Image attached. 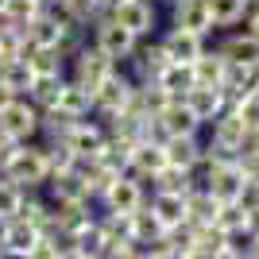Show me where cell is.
<instances>
[{
    "label": "cell",
    "mask_w": 259,
    "mask_h": 259,
    "mask_svg": "<svg viewBox=\"0 0 259 259\" xmlns=\"http://www.w3.org/2000/svg\"><path fill=\"white\" fill-rule=\"evenodd\" d=\"M0 259H27V255H20V251H8V248H0Z\"/></svg>",
    "instance_id": "cell-46"
},
{
    "label": "cell",
    "mask_w": 259,
    "mask_h": 259,
    "mask_svg": "<svg viewBox=\"0 0 259 259\" xmlns=\"http://www.w3.org/2000/svg\"><path fill=\"white\" fill-rule=\"evenodd\" d=\"M209 47H213V51L221 54L228 66L259 70V39H251L244 27H236V31H225L221 39H209Z\"/></svg>",
    "instance_id": "cell-5"
},
{
    "label": "cell",
    "mask_w": 259,
    "mask_h": 259,
    "mask_svg": "<svg viewBox=\"0 0 259 259\" xmlns=\"http://www.w3.org/2000/svg\"><path fill=\"white\" fill-rule=\"evenodd\" d=\"M244 31H248L251 39H259V12H248V16H244Z\"/></svg>",
    "instance_id": "cell-43"
},
{
    "label": "cell",
    "mask_w": 259,
    "mask_h": 259,
    "mask_svg": "<svg viewBox=\"0 0 259 259\" xmlns=\"http://www.w3.org/2000/svg\"><path fill=\"white\" fill-rule=\"evenodd\" d=\"M43 143V140H39ZM43 151H47V166H51V174H66V170H74V162H77V155L66 147V143H43Z\"/></svg>",
    "instance_id": "cell-33"
},
{
    "label": "cell",
    "mask_w": 259,
    "mask_h": 259,
    "mask_svg": "<svg viewBox=\"0 0 259 259\" xmlns=\"http://www.w3.org/2000/svg\"><path fill=\"white\" fill-rule=\"evenodd\" d=\"M248 12H259V4H251V8H248Z\"/></svg>",
    "instance_id": "cell-55"
},
{
    "label": "cell",
    "mask_w": 259,
    "mask_h": 259,
    "mask_svg": "<svg viewBox=\"0 0 259 259\" xmlns=\"http://www.w3.org/2000/svg\"><path fill=\"white\" fill-rule=\"evenodd\" d=\"M236 170H240L244 182L259 186V151H240L236 155Z\"/></svg>",
    "instance_id": "cell-38"
},
{
    "label": "cell",
    "mask_w": 259,
    "mask_h": 259,
    "mask_svg": "<svg viewBox=\"0 0 259 259\" xmlns=\"http://www.w3.org/2000/svg\"><path fill=\"white\" fill-rule=\"evenodd\" d=\"M232 112H236V116H240V124L248 128V136H251V132H259V97H255V93H248V97H240Z\"/></svg>",
    "instance_id": "cell-35"
},
{
    "label": "cell",
    "mask_w": 259,
    "mask_h": 259,
    "mask_svg": "<svg viewBox=\"0 0 259 259\" xmlns=\"http://www.w3.org/2000/svg\"><path fill=\"white\" fill-rule=\"evenodd\" d=\"M35 240H39V228L23 225V221H8V232H4V248H8V251L27 255V251L35 248Z\"/></svg>",
    "instance_id": "cell-30"
},
{
    "label": "cell",
    "mask_w": 259,
    "mask_h": 259,
    "mask_svg": "<svg viewBox=\"0 0 259 259\" xmlns=\"http://www.w3.org/2000/svg\"><path fill=\"white\" fill-rule=\"evenodd\" d=\"M194 85H209V89H221V81H225V70H228V62L221 58V54L213 51V47H205V54L197 58L194 66Z\"/></svg>",
    "instance_id": "cell-19"
},
{
    "label": "cell",
    "mask_w": 259,
    "mask_h": 259,
    "mask_svg": "<svg viewBox=\"0 0 259 259\" xmlns=\"http://www.w3.org/2000/svg\"><path fill=\"white\" fill-rule=\"evenodd\" d=\"M147 197H151V194H147L136 178L120 174L116 182L108 186V194L101 197V209H105V213H124V217H132L140 205H147Z\"/></svg>",
    "instance_id": "cell-10"
},
{
    "label": "cell",
    "mask_w": 259,
    "mask_h": 259,
    "mask_svg": "<svg viewBox=\"0 0 259 259\" xmlns=\"http://www.w3.org/2000/svg\"><path fill=\"white\" fill-rule=\"evenodd\" d=\"M213 225L221 228V232H236V228H244V209L240 205H221L213 217Z\"/></svg>",
    "instance_id": "cell-37"
},
{
    "label": "cell",
    "mask_w": 259,
    "mask_h": 259,
    "mask_svg": "<svg viewBox=\"0 0 259 259\" xmlns=\"http://www.w3.org/2000/svg\"><path fill=\"white\" fill-rule=\"evenodd\" d=\"M155 81H159V85L166 89V93H170L174 101H182L186 93L194 89V70H190V66H178V62H170V66H166V70H162L159 77H155Z\"/></svg>",
    "instance_id": "cell-28"
},
{
    "label": "cell",
    "mask_w": 259,
    "mask_h": 259,
    "mask_svg": "<svg viewBox=\"0 0 259 259\" xmlns=\"http://www.w3.org/2000/svg\"><path fill=\"white\" fill-rule=\"evenodd\" d=\"M174 259H201V255H194V251H186V255H174Z\"/></svg>",
    "instance_id": "cell-52"
},
{
    "label": "cell",
    "mask_w": 259,
    "mask_h": 259,
    "mask_svg": "<svg viewBox=\"0 0 259 259\" xmlns=\"http://www.w3.org/2000/svg\"><path fill=\"white\" fill-rule=\"evenodd\" d=\"M0 85L8 89L12 97H27L35 85V74L27 70V62H4L0 66Z\"/></svg>",
    "instance_id": "cell-26"
},
{
    "label": "cell",
    "mask_w": 259,
    "mask_h": 259,
    "mask_svg": "<svg viewBox=\"0 0 259 259\" xmlns=\"http://www.w3.org/2000/svg\"><path fill=\"white\" fill-rule=\"evenodd\" d=\"M244 232H248L251 240L259 236V209H251V213H244Z\"/></svg>",
    "instance_id": "cell-42"
},
{
    "label": "cell",
    "mask_w": 259,
    "mask_h": 259,
    "mask_svg": "<svg viewBox=\"0 0 259 259\" xmlns=\"http://www.w3.org/2000/svg\"><path fill=\"white\" fill-rule=\"evenodd\" d=\"M105 8H120V4H128V0H101Z\"/></svg>",
    "instance_id": "cell-49"
},
{
    "label": "cell",
    "mask_w": 259,
    "mask_h": 259,
    "mask_svg": "<svg viewBox=\"0 0 259 259\" xmlns=\"http://www.w3.org/2000/svg\"><path fill=\"white\" fill-rule=\"evenodd\" d=\"M244 4H248V8H251V4H259V0H244Z\"/></svg>",
    "instance_id": "cell-54"
},
{
    "label": "cell",
    "mask_w": 259,
    "mask_h": 259,
    "mask_svg": "<svg viewBox=\"0 0 259 259\" xmlns=\"http://www.w3.org/2000/svg\"><path fill=\"white\" fill-rule=\"evenodd\" d=\"M0 178L12 186H20V190H27V194H39L47 186V178H51V166H47V151L43 143H20V151L12 155V162L0 170Z\"/></svg>",
    "instance_id": "cell-1"
},
{
    "label": "cell",
    "mask_w": 259,
    "mask_h": 259,
    "mask_svg": "<svg viewBox=\"0 0 259 259\" xmlns=\"http://www.w3.org/2000/svg\"><path fill=\"white\" fill-rule=\"evenodd\" d=\"M4 232H8V221H0V248H4Z\"/></svg>",
    "instance_id": "cell-50"
},
{
    "label": "cell",
    "mask_w": 259,
    "mask_h": 259,
    "mask_svg": "<svg viewBox=\"0 0 259 259\" xmlns=\"http://www.w3.org/2000/svg\"><path fill=\"white\" fill-rule=\"evenodd\" d=\"M147 209L159 217L162 228L186 225V197H178V194H151L147 197Z\"/></svg>",
    "instance_id": "cell-17"
},
{
    "label": "cell",
    "mask_w": 259,
    "mask_h": 259,
    "mask_svg": "<svg viewBox=\"0 0 259 259\" xmlns=\"http://www.w3.org/2000/svg\"><path fill=\"white\" fill-rule=\"evenodd\" d=\"M244 178H240V170H236V162L232 166H217L213 174H209V182H205V194L213 197L217 205H236L240 201V194H244Z\"/></svg>",
    "instance_id": "cell-13"
},
{
    "label": "cell",
    "mask_w": 259,
    "mask_h": 259,
    "mask_svg": "<svg viewBox=\"0 0 259 259\" xmlns=\"http://www.w3.org/2000/svg\"><path fill=\"white\" fill-rule=\"evenodd\" d=\"M205 12H209V23H213V35H225L244 27L248 4L244 0H205Z\"/></svg>",
    "instance_id": "cell-15"
},
{
    "label": "cell",
    "mask_w": 259,
    "mask_h": 259,
    "mask_svg": "<svg viewBox=\"0 0 259 259\" xmlns=\"http://www.w3.org/2000/svg\"><path fill=\"white\" fill-rule=\"evenodd\" d=\"M240 151H259V132H251L248 140H244V147H240Z\"/></svg>",
    "instance_id": "cell-44"
},
{
    "label": "cell",
    "mask_w": 259,
    "mask_h": 259,
    "mask_svg": "<svg viewBox=\"0 0 259 259\" xmlns=\"http://www.w3.org/2000/svg\"><path fill=\"white\" fill-rule=\"evenodd\" d=\"M143 259H170V255H166V251H159V248H151V251H147Z\"/></svg>",
    "instance_id": "cell-47"
},
{
    "label": "cell",
    "mask_w": 259,
    "mask_h": 259,
    "mask_svg": "<svg viewBox=\"0 0 259 259\" xmlns=\"http://www.w3.org/2000/svg\"><path fill=\"white\" fill-rule=\"evenodd\" d=\"M182 105L197 116V124H201V128H209V124L225 112V97H221V89H209V85H194V89L182 97Z\"/></svg>",
    "instance_id": "cell-14"
},
{
    "label": "cell",
    "mask_w": 259,
    "mask_h": 259,
    "mask_svg": "<svg viewBox=\"0 0 259 259\" xmlns=\"http://www.w3.org/2000/svg\"><path fill=\"white\" fill-rule=\"evenodd\" d=\"M20 201H23V190L0 178V221H16V213H20Z\"/></svg>",
    "instance_id": "cell-34"
},
{
    "label": "cell",
    "mask_w": 259,
    "mask_h": 259,
    "mask_svg": "<svg viewBox=\"0 0 259 259\" xmlns=\"http://www.w3.org/2000/svg\"><path fill=\"white\" fill-rule=\"evenodd\" d=\"M132 147H136V143H124V140H112V136H105V143H101V151L93 155V159H97L105 170L124 174V170H128V159H132Z\"/></svg>",
    "instance_id": "cell-23"
},
{
    "label": "cell",
    "mask_w": 259,
    "mask_h": 259,
    "mask_svg": "<svg viewBox=\"0 0 259 259\" xmlns=\"http://www.w3.org/2000/svg\"><path fill=\"white\" fill-rule=\"evenodd\" d=\"M251 93L259 97V70H255V81H251Z\"/></svg>",
    "instance_id": "cell-51"
},
{
    "label": "cell",
    "mask_w": 259,
    "mask_h": 259,
    "mask_svg": "<svg viewBox=\"0 0 259 259\" xmlns=\"http://www.w3.org/2000/svg\"><path fill=\"white\" fill-rule=\"evenodd\" d=\"M190 251L201 259H217L221 251H225V232L217 225H201L194 228V236H190Z\"/></svg>",
    "instance_id": "cell-27"
},
{
    "label": "cell",
    "mask_w": 259,
    "mask_h": 259,
    "mask_svg": "<svg viewBox=\"0 0 259 259\" xmlns=\"http://www.w3.org/2000/svg\"><path fill=\"white\" fill-rule=\"evenodd\" d=\"M39 120H43V112L27 97H12L8 105L0 108V132L16 143H35L39 140Z\"/></svg>",
    "instance_id": "cell-4"
},
{
    "label": "cell",
    "mask_w": 259,
    "mask_h": 259,
    "mask_svg": "<svg viewBox=\"0 0 259 259\" xmlns=\"http://www.w3.org/2000/svg\"><path fill=\"white\" fill-rule=\"evenodd\" d=\"M166 140H170V136H166V128H162V120H159V116H147V120H143V143H155V147H162Z\"/></svg>",
    "instance_id": "cell-39"
},
{
    "label": "cell",
    "mask_w": 259,
    "mask_h": 259,
    "mask_svg": "<svg viewBox=\"0 0 259 259\" xmlns=\"http://www.w3.org/2000/svg\"><path fill=\"white\" fill-rule=\"evenodd\" d=\"M8 101H12V93H8V89H4V85H0V108L8 105Z\"/></svg>",
    "instance_id": "cell-48"
},
{
    "label": "cell",
    "mask_w": 259,
    "mask_h": 259,
    "mask_svg": "<svg viewBox=\"0 0 259 259\" xmlns=\"http://www.w3.org/2000/svg\"><path fill=\"white\" fill-rule=\"evenodd\" d=\"M0 66H4V62H0Z\"/></svg>",
    "instance_id": "cell-58"
},
{
    "label": "cell",
    "mask_w": 259,
    "mask_h": 259,
    "mask_svg": "<svg viewBox=\"0 0 259 259\" xmlns=\"http://www.w3.org/2000/svg\"><path fill=\"white\" fill-rule=\"evenodd\" d=\"M248 248H251V236L244 232V228H236V232H225V251H232V255H248Z\"/></svg>",
    "instance_id": "cell-40"
},
{
    "label": "cell",
    "mask_w": 259,
    "mask_h": 259,
    "mask_svg": "<svg viewBox=\"0 0 259 259\" xmlns=\"http://www.w3.org/2000/svg\"><path fill=\"white\" fill-rule=\"evenodd\" d=\"M112 70H116V62H112V58H108V54L101 51L93 39H89V43L81 47L70 62H66V77H70V81H77V85H85L89 93H93V89H97L101 81L112 74Z\"/></svg>",
    "instance_id": "cell-2"
},
{
    "label": "cell",
    "mask_w": 259,
    "mask_h": 259,
    "mask_svg": "<svg viewBox=\"0 0 259 259\" xmlns=\"http://www.w3.org/2000/svg\"><path fill=\"white\" fill-rule=\"evenodd\" d=\"M66 27H58V23L47 16V12H39L31 23H27V39H31L35 47H58V39H62Z\"/></svg>",
    "instance_id": "cell-29"
},
{
    "label": "cell",
    "mask_w": 259,
    "mask_h": 259,
    "mask_svg": "<svg viewBox=\"0 0 259 259\" xmlns=\"http://www.w3.org/2000/svg\"><path fill=\"white\" fill-rule=\"evenodd\" d=\"M89 39H93V43H97V47H101V51H105L116 66L128 62L132 54H136V43H140V39H136L132 31H124V27H120V23H112V20L97 23V27L89 31Z\"/></svg>",
    "instance_id": "cell-8"
},
{
    "label": "cell",
    "mask_w": 259,
    "mask_h": 259,
    "mask_svg": "<svg viewBox=\"0 0 259 259\" xmlns=\"http://www.w3.org/2000/svg\"><path fill=\"white\" fill-rule=\"evenodd\" d=\"M62 259H81V255H62Z\"/></svg>",
    "instance_id": "cell-56"
},
{
    "label": "cell",
    "mask_w": 259,
    "mask_h": 259,
    "mask_svg": "<svg viewBox=\"0 0 259 259\" xmlns=\"http://www.w3.org/2000/svg\"><path fill=\"white\" fill-rule=\"evenodd\" d=\"M27 70L35 77H66V58L58 47H35V54L27 58Z\"/></svg>",
    "instance_id": "cell-22"
},
{
    "label": "cell",
    "mask_w": 259,
    "mask_h": 259,
    "mask_svg": "<svg viewBox=\"0 0 259 259\" xmlns=\"http://www.w3.org/2000/svg\"><path fill=\"white\" fill-rule=\"evenodd\" d=\"M93 4H101V0H93Z\"/></svg>",
    "instance_id": "cell-57"
},
{
    "label": "cell",
    "mask_w": 259,
    "mask_h": 259,
    "mask_svg": "<svg viewBox=\"0 0 259 259\" xmlns=\"http://www.w3.org/2000/svg\"><path fill=\"white\" fill-rule=\"evenodd\" d=\"M101 143H105V124L97 116H81L74 120V128L66 136V147L77 155V159H93L101 151Z\"/></svg>",
    "instance_id": "cell-12"
},
{
    "label": "cell",
    "mask_w": 259,
    "mask_h": 259,
    "mask_svg": "<svg viewBox=\"0 0 259 259\" xmlns=\"http://www.w3.org/2000/svg\"><path fill=\"white\" fill-rule=\"evenodd\" d=\"M159 120H162V128H166V136H201V132H205L201 124H197V116L182 105V101H174Z\"/></svg>",
    "instance_id": "cell-20"
},
{
    "label": "cell",
    "mask_w": 259,
    "mask_h": 259,
    "mask_svg": "<svg viewBox=\"0 0 259 259\" xmlns=\"http://www.w3.org/2000/svg\"><path fill=\"white\" fill-rule=\"evenodd\" d=\"M62 85H66V77H35L27 101H31L39 112H54V108H58V97H62Z\"/></svg>",
    "instance_id": "cell-25"
},
{
    "label": "cell",
    "mask_w": 259,
    "mask_h": 259,
    "mask_svg": "<svg viewBox=\"0 0 259 259\" xmlns=\"http://www.w3.org/2000/svg\"><path fill=\"white\" fill-rule=\"evenodd\" d=\"M132 85H136V81H132V77L116 66V70H112V74L93 89V116L101 120V116H108V112H120L124 101H128V93H132Z\"/></svg>",
    "instance_id": "cell-9"
},
{
    "label": "cell",
    "mask_w": 259,
    "mask_h": 259,
    "mask_svg": "<svg viewBox=\"0 0 259 259\" xmlns=\"http://www.w3.org/2000/svg\"><path fill=\"white\" fill-rule=\"evenodd\" d=\"M58 112H66V116H93V93H89L85 85H77V81H70L66 77V85H62V97H58Z\"/></svg>",
    "instance_id": "cell-18"
},
{
    "label": "cell",
    "mask_w": 259,
    "mask_h": 259,
    "mask_svg": "<svg viewBox=\"0 0 259 259\" xmlns=\"http://www.w3.org/2000/svg\"><path fill=\"white\" fill-rule=\"evenodd\" d=\"M244 259H259V236L251 240V248H248V255H244Z\"/></svg>",
    "instance_id": "cell-45"
},
{
    "label": "cell",
    "mask_w": 259,
    "mask_h": 259,
    "mask_svg": "<svg viewBox=\"0 0 259 259\" xmlns=\"http://www.w3.org/2000/svg\"><path fill=\"white\" fill-rule=\"evenodd\" d=\"M85 43H89V31L77 23V27H66V31H62V39H58V51H62V58L70 62V58H74V54L81 51Z\"/></svg>",
    "instance_id": "cell-36"
},
{
    "label": "cell",
    "mask_w": 259,
    "mask_h": 259,
    "mask_svg": "<svg viewBox=\"0 0 259 259\" xmlns=\"http://www.w3.org/2000/svg\"><path fill=\"white\" fill-rule=\"evenodd\" d=\"M155 39L162 43V51L170 54V62H178V66H194L209 47V39H201L194 31H182V27H166V23H162V31Z\"/></svg>",
    "instance_id": "cell-6"
},
{
    "label": "cell",
    "mask_w": 259,
    "mask_h": 259,
    "mask_svg": "<svg viewBox=\"0 0 259 259\" xmlns=\"http://www.w3.org/2000/svg\"><path fill=\"white\" fill-rule=\"evenodd\" d=\"M166 27H182V31H194L201 39H213L205 0H174V4H166Z\"/></svg>",
    "instance_id": "cell-7"
},
{
    "label": "cell",
    "mask_w": 259,
    "mask_h": 259,
    "mask_svg": "<svg viewBox=\"0 0 259 259\" xmlns=\"http://www.w3.org/2000/svg\"><path fill=\"white\" fill-rule=\"evenodd\" d=\"M147 4H166V0H147Z\"/></svg>",
    "instance_id": "cell-53"
},
{
    "label": "cell",
    "mask_w": 259,
    "mask_h": 259,
    "mask_svg": "<svg viewBox=\"0 0 259 259\" xmlns=\"http://www.w3.org/2000/svg\"><path fill=\"white\" fill-rule=\"evenodd\" d=\"M201 140H209V143H217V147H225V151L240 155V147H244V140H248V128L240 124V116L232 112V108H225V112L201 132Z\"/></svg>",
    "instance_id": "cell-11"
},
{
    "label": "cell",
    "mask_w": 259,
    "mask_h": 259,
    "mask_svg": "<svg viewBox=\"0 0 259 259\" xmlns=\"http://www.w3.org/2000/svg\"><path fill=\"white\" fill-rule=\"evenodd\" d=\"M27 259H62V255L54 251V244H51L47 236H39V240H35V248L27 251Z\"/></svg>",
    "instance_id": "cell-41"
},
{
    "label": "cell",
    "mask_w": 259,
    "mask_h": 259,
    "mask_svg": "<svg viewBox=\"0 0 259 259\" xmlns=\"http://www.w3.org/2000/svg\"><path fill=\"white\" fill-rule=\"evenodd\" d=\"M108 20L120 23L124 31H132L136 39H155L162 31V12L159 4H147V0H128L120 8H108Z\"/></svg>",
    "instance_id": "cell-3"
},
{
    "label": "cell",
    "mask_w": 259,
    "mask_h": 259,
    "mask_svg": "<svg viewBox=\"0 0 259 259\" xmlns=\"http://www.w3.org/2000/svg\"><path fill=\"white\" fill-rule=\"evenodd\" d=\"M39 12H43L39 0H4L0 4V20H12V23H20V27H27Z\"/></svg>",
    "instance_id": "cell-32"
},
{
    "label": "cell",
    "mask_w": 259,
    "mask_h": 259,
    "mask_svg": "<svg viewBox=\"0 0 259 259\" xmlns=\"http://www.w3.org/2000/svg\"><path fill=\"white\" fill-rule=\"evenodd\" d=\"M162 155H166V166L190 170L201 159V136H170V140L162 143Z\"/></svg>",
    "instance_id": "cell-16"
},
{
    "label": "cell",
    "mask_w": 259,
    "mask_h": 259,
    "mask_svg": "<svg viewBox=\"0 0 259 259\" xmlns=\"http://www.w3.org/2000/svg\"><path fill=\"white\" fill-rule=\"evenodd\" d=\"M162 232H166V228L159 225V217H155L147 205H140L136 213H132V240H136V244H143V248H155V244L162 240Z\"/></svg>",
    "instance_id": "cell-21"
},
{
    "label": "cell",
    "mask_w": 259,
    "mask_h": 259,
    "mask_svg": "<svg viewBox=\"0 0 259 259\" xmlns=\"http://www.w3.org/2000/svg\"><path fill=\"white\" fill-rule=\"evenodd\" d=\"M217 209H221V205H217L205 190H190V194H186V225H194V228L213 225Z\"/></svg>",
    "instance_id": "cell-24"
},
{
    "label": "cell",
    "mask_w": 259,
    "mask_h": 259,
    "mask_svg": "<svg viewBox=\"0 0 259 259\" xmlns=\"http://www.w3.org/2000/svg\"><path fill=\"white\" fill-rule=\"evenodd\" d=\"M140 97H143V116H162V112L174 105V97L159 85V81H143Z\"/></svg>",
    "instance_id": "cell-31"
}]
</instances>
